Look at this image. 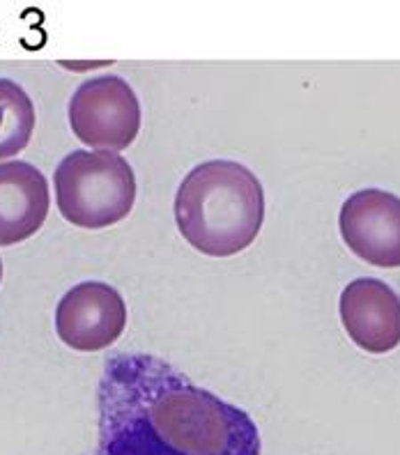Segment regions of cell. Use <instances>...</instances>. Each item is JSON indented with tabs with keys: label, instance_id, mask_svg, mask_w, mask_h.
Returning a JSON list of instances; mask_svg holds the SVG:
<instances>
[{
	"label": "cell",
	"instance_id": "cell-1",
	"mask_svg": "<svg viewBox=\"0 0 400 455\" xmlns=\"http://www.w3.org/2000/svg\"><path fill=\"white\" fill-rule=\"evenodd\" d=\"M97 407V455H260L262 449L244 410L196 387L159 356H108Z\"/></svg>",
	"mask_w": 400,
	"mask_h": 455
},
{
	"label": "cell",
	"instance_id": "cell-2",
	"mask_svg": "<svg viewBox=\"0 0 400 455\" xmlns=\"http://www.w3.org/2000/svg\"><path fill=\"white\" fill-rule=\"evenodd\" d=\"M175 221L196 251L237 256L256 242L265 221V191L246 166L226 159L189 171L175 196Z\"/></svg>",
	"mask_w": 400,
	"mask_h": 455
},
{
	"label": "cell",
	"instance_id": "cell-3",
	"mask_svg": "<svg viewBox=\"0 0 400 455\" xmlns=\"http://www.w3.org/2000/svg\"><path fill=\"white\" fill-rule=\"evenodd\" d=\"M53 187L62 219L85 230L124 221L136 200V175L116 152H69L58 164Z\"/></svg>",
	"mask_w": 400,
	"mask_h": 455
},
{
	"label": "cell",
	"instance_id": "cell-4",
	"mask_svg": "<svg viewBox=\"0 0 400 455\" xmlns=\"http://www.w3.org/2000/svg\"><path fill=\"white\" fill-rule=\"evenodd\" d=\"M67 113L74 136L100 152L124 150L139 136V97L124 78L113 74L78 85Z\"/></svg>",
	"mask_w": 400,
	"mask_h": 455
},
{
	"label": "cell",
	"instance_id": "cell-5",
	"mask_svg": "<svg viewBox=\"0 0 400 455\" xmlns=\"http://www.w3.org/2000/svg\"><path fill=\"white\" fill-rule=\"evenodd\" d=\"M127 327V304L113 285L85 281L74 285L56 308L58 339L78 352H100Z\"/></svg>",
	"mask_w": 400,
	"mask_h": 455
},
{
	"label": "cell",
	"instance_id": "cell-6",
	"mask_svg": "<svg viewBox=\"0 0 400 455\" xmlns=\"http://www.w3.org/2000/svg\"><path fill=\"white\" fill-rule=\"evenodd\" d=\"M340 235L356 258L372 267H400V198L382 189L352 194L340 207Z\"/></svg>",
	"mask_w": 400,
	"mask_h": 455
},
{
	"label": "cell",
	"instance_id": "cell-7",
	"mask_svg": "<svg viewBox=\"0 0 400 455\" xmlns=\"http://www.w3.org/2000/svg\"><path fill=\"white\" fill-rule=\"evenodd\" d=\"M340 323L356 347L384 355L400 345V297L380 278H356L340 292Z\"/></svg>",
	"mask_w": 400,
	"mask_h": 455
},
{
	"label": "cell",
	"instance_id": "cell-8",
	"mask_svg": "<svg viewBox=\"0 0 400 455\" xmlns=\"http://www.w3.org/2000/svg\"><path fill=\"white\" fill-rule=\"evenodd\" d=\"M51 207L44 172L28 162L0 164V246L33 237Z\"/></svg>",
	"mask_w": 400,
	"mask_h": 455
},
{
	"label": "cell",
	"instance_id": "cell-9",
	"mask_svg": "<svg viewBox=\"0 0 400 455\" xmlns=\"http://www.w3.org/2000/svg\"><path fill=\"white\" fill-rule=\"evenodd\" d=\"M35 132V106L26 90L0 78V159L17 156Z\"/></svg>",
	"mask_w": 400,
	"mask_h": 455
},
{
	"label": "cell",
	"instance_id": "cell-10",
	"mask_svg": "<svg viewBox=\"0 0 400 455\" xmlns=\"http://www.w3.org/2000/svg\"><path fill=\"white\" fill-rule=\"evenodd\" d=\"M0 281H3V260H0Z\"/></svg>",
	"mask_w": 400,
	"mask_h": 455
}]
</instances>
